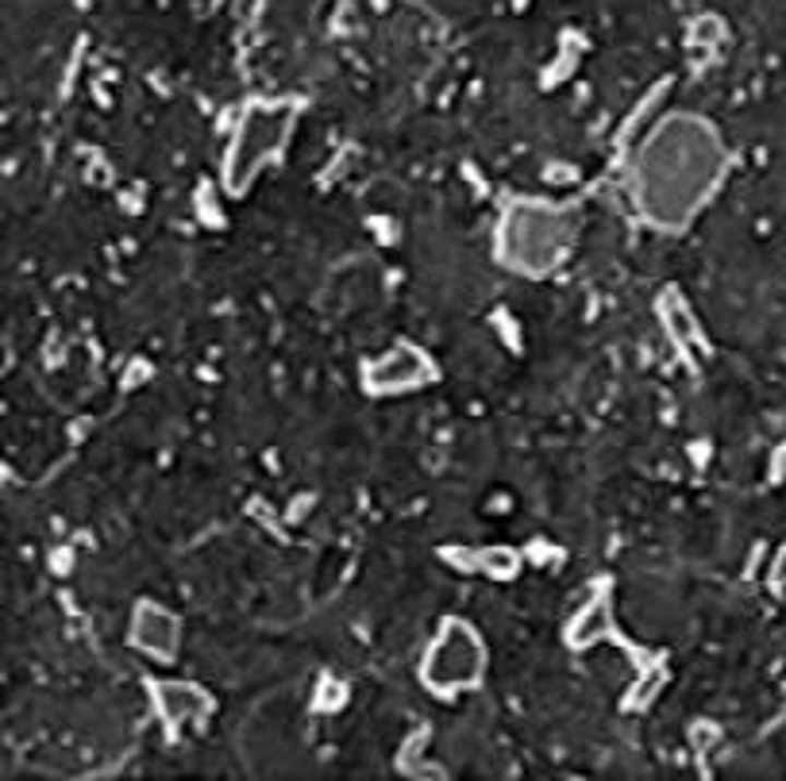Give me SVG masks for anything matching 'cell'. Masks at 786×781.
I'll return each mask as SVG.
<instances>
[{
    "label": "cell",
    "mask_w": 786,
    "mask_h": 781,
    "mask_svg": "<svg viewBox=\"0 0 786 781\" xmlns=\"http://www.w3.org/2000/svg\"><path fill=\"white\" fill-rule=\"evenodd\" d=\"M289 123H294V105H251L243 112L231 139L228 151V166H224V178L228 189H247V181L262 170V163H271L278 155V147L286 143Z\"/></svg>",
    "instance_id": "1"
},
{
    "label": "cell",
    "mask_w": 786,
    "mask_h": 781,
    "mask_svg": "<svg viewBox=\"0 0 786 781\" xmlns=\"http://www.w3.org/2000/svg\"><path fill=\"white\" fill-rule=\"evenodd\" d=\"M483 670V644L467 624H448L440 635V644L432 647L425 662V682L436 689H455V685L475 682Z\"/></svg>",
    "instance_id": "2"
},
{
    "label": "cell",
    "mask_w": 786,
    "mask_h": 781,
    "mask_svg": "<svg viewBox=\"0 0 786 781\" xmlns=\"http://www.w3.org/2000/svg\"><path fill=\"white\" fill-rule=\"evenodd\" d=\"M131 639L151 651L155 659H170L178 651V620L155 601H143L135 609V624H131Z\"/></svg>",
    "instance_id": "3"
},
{
    "label": "cell",
    "mask_w": 786,
    "mask_h": 781,
    "mask_svg": "<svg viewBox=\"0 0 786 781\" xmlns=\"http://www.w3.org/2000/svg\"><path fill=\"white\" fill-rule=\"evenodd\" d=\"M155 697H158V705H163V717L170 728H181L186 720L201 717L205 705H209L205 693L193 689V685H181V682H158Z\"/></svg>",
    "instance_id": "4"
},
{
    "label": "cell",
    "mask_w": 786,
    "mask_h": 781,
    "mask_svg": "<svg viewBox=\"0 0 786 781\" xmlns=\"http://www.w3.org/2000/svg\"><path fill=\"white\" fill-rule=\"evenodd\" d=\"M425 377V362L413 355V350H397L390 362H378L370 370V385L374 389H397V385H413Z\"/></svg>",
    "instance_id": "5"
},
{
    "label": "cell",
    "mask_w": 786,
    "mask_h": 781,
    "mask_svg": "<svg viewBox=\"0 0 786 781\" xmlns=\"http://www.w3.org/2000/svg\"><path fill=\"white\" fill-rule=\"evenodd\" d=\"M606 632V604H594V609L586 612V616L579 620V624H574V644H590V639H594V635H602Z\"/></svg>",
    "instance_id": "6"
}]
</instances>
